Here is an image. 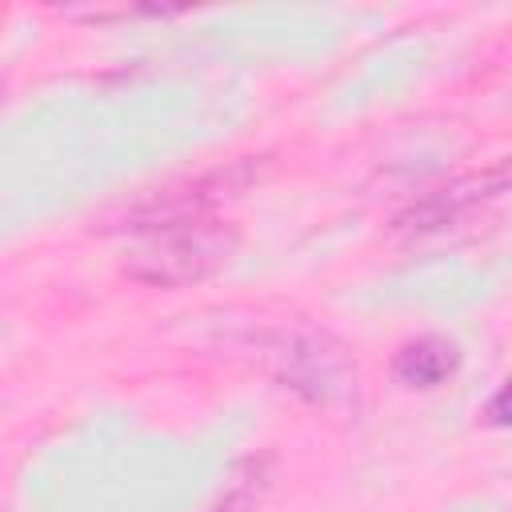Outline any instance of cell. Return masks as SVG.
<instances>
[{
	"label": "cell",
	"instance_id": "6da1fadb",
	"mask_svg": "<svg viewBox=\"0 0 512 512\" xmlns=\"http://www.w3.org/2000/svg\"><path fill=\"white\" fill-rule=\"evenodd\" d=\"M232 244V228L200 216L192 204H180L136 228V244L128 248L124 268L144 284H188L220 268Z\"/></svg>",
	"mask_w": 512,
	"mask_h": 512
},
{
	"label": "cell",
	"instance_id": "7a4b0ae2",
	"mask_svg": "<svg viewBox=\"0 0 512 512\" xmlns=\"http://www.w3.org/2000/svg\"><path fill=\"white\" fill-rule=\"evenodd\" d=\"M508 188H512V160H500V164H492L488 172H476V176H468V180H456V184L432 192V196H428L420 208H412V216H404V220H412V228H432V224H444V220H452L456 212H464V208H472V204H480V200H488V196H496V192H508Z\"/></svg>",
	"mask_w": 512,
	"mask_h": 512
},
{
	"label": "cell",
	"instance_id": "3957f363",
	"mask_svg": "<svg viewBox=\"0 0 512 512\" xmlns=\"http://www.w3.org/2000/svg\"><path fill=\"white\" fill-rule=\"evenodd\" d=\"M456 368H460V348L448 336H416L392 360V376L404 388H436Z\"/></svg>",
	"mask_w": 512,
	"mask_h": 512
},
{
	"label": "cell",
	"instance_id": "277c9868",
	"mask_svg": "<svg viewBox=\"0 0 512 512\" xmlns=\"http://www.w3.org/2000/svg\"><path fill=\"white\" fill-rule=\"evenodd\" d=\"M260 496V476H240V484H232L224 492V500H216L208 512H248Z\"/></svg>",
	"mask_w": 512,
	"mask_h": 512
},
{
	"label": "cell",
	"instance_id": "5b68a950",
	"mask_svg": "<svg viewBox=\"0 0 512 512\" xmlns=\"http://www.w3.org/2000/svg\"><path fill=\"white\" fill-rule=\"evenodd\" d=\"M484 416H488V424H496V428H508V424H512V380L500 384V392L488 400Z\"/></svg>",
	"mask_w": 512,
	"mask_h": 512
}]
</instances>
